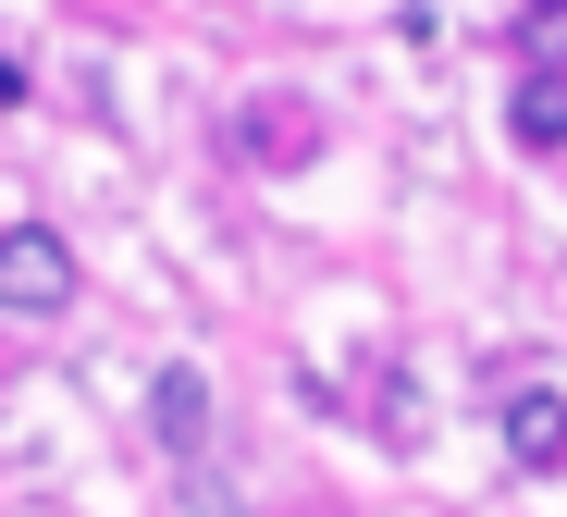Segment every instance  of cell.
Instances as JSON below:
<instances>
[{
    "label": "cell",
    "instance_id": "5b68a950",
    "mask_svg": "<svg viewBox=\"0 0 567 517\" xmlns=\"http://www.w3.org/2000/svg\"><path fill=\"white\" fill-rule=\"evenodd\" d=\"M518 62L530 74H567V0H518Z\"/></svg>",
    "mask_w": 567,
    "mask_h": 517
},
{
    "label": "cell",
    "instance_id": "6da1fadb",
    "mask_svg": "<svg viewBox=\"0 0 567 517\" xmlns=\"http://www.w3.org/2000/svg\"><path fill=\"white\" fill-rule=\"evenodd\" d=\"M0 308H25V321L74 308V247L50 223H0Z\"/></svg>",
    "mask_w": 567,
    "mask_h": 517
},
{
    "label": "cell",
    "instance_id": "7a4b0ae2",
    "mask_svg": "<svg viewBox=\"0 0 567 517\" xmlns=\"http://www.w3.org/2000/svg\"><path fill=\"white\" fill-rule=\"evenodd\" d=\"M494 444H506L518 480H555V468H567V394H555V382H506V394H494Z\"/></svg>",
    "mask_w": 567,
    "mask_h": 517
},
{
    "label": "cell",
    "instance_id": "3957f363",
    "mask_svg": "<svg viewBox=\"0 0 567 517\" xmlns=\"http://www.w3.org/2000/svg\"><path fill=\"white\" fill-rule=\"evenodd\" d=\"M148 432H161L173 456H198V444H210V370H198V358L148 370Z\"/></svg>",
    "mask_w": 567,
    "mask_h": 517
},
{
    "label": "cell",
    "instance_id": "8992f818",
    "mask_svg": "<svg viewBox=\"0 0 567 517\" xmlns=\"http://www.w3.org/2000/svg\"><path fill=\"white\" fill-rule=\"evenodd\" d=\"M247 136H259V148H271V161H284V148H297V161H309V136H321V124H309V112H259V124H247Z\"/></svg>",
    "mask_w": 567,
    "mask_h": 517
},
{
    "label": "cell",
    "instance_id": "277c9868",
    "mask_svg": "<svg viewBox=\"0 0 567 517\" xmlns=\"http://www.w3.org/2000/svg\"><path fill=\"white\" fill-rule=\"evenodd\" d=\"M506 136H518V148H567V74H518Z\"/></svg>",
    "mask_w": 567,
    "mask_h": 517
}]
</instances>
